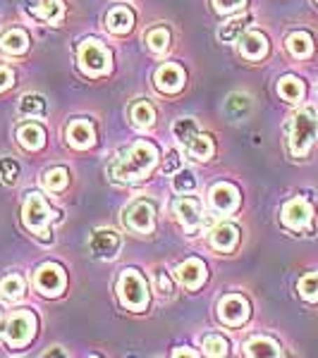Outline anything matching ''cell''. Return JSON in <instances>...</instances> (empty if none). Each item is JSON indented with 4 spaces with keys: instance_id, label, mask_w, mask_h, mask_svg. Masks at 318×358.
<instances>
[{
    "instance_id": "cell-10",
    "label": "cell",
    "mask_w": 318,
    "mask_h": 358,
    "mask_svg": "<svg viewBox=\"0 0 318 358\" xmlns=\"http://www.w3.org/2000/svg\"><path fill=\"white\" fill-rule=\"evenodd\" d=\"M89 248L96 258L113 261L120 251V234L115 232V229H96L89 239Z\"/></svg>"
},
{
    "instance_id": "cell-40",
    "label": "cell",
    "mask_w": 318,
    "mask_h": 358,
    "mask_svg": "<svg viewBox=\"0 0 318 358\" xmlns=\"http://www.w3.org/2000/svg\"><path fill=\"white\" fill-rule=\"evenodd\" d=\"M155 287H158V292L163 294V296H170L172 294V282L167 280V275L163 270H158V275H155Z\"/></svg>"
},
{
    "instance_id": "cell-21",
    "label": "cell",
    "mask_w": 318,
    "mask_h": 358,
    "mask_svg": "<svg viewBox=\"0 0 318 358\" xmlns=\"http://www.w3.org/2000/svg\"><path fill=\"white\" fill-rule=\"evenodd\" d=\"M244 354L258 356V358H263V356L275 358V356H280V346L268 337H251L249 342L244 344Z\"/></svg>"
},
{
    "instance_id": "cell-44",
    "label": "cell",
    "mask_w": 318,
    "mask_h": 358,
    "mask_svg": "<svg viewBox=\"0 0 318 358\" xmlns=\"http://www.w3.org/2000/svg\"><path fill=\"white\" fill-rule=\"evenodd\" d=\"M46 356H62V351H60V349H55V351H48Z\"/></svg>"
},
{
    "instance_id": "cell-41",
    "label": "cell",
    "mask_w": 318,
    "mask_h": 358,
    "mask_svg": "<svg viewBox=\"0 0 318 358\" xmlns=\"http://www.w3.org/2000/svg\"><path fill=\"white\" fill-rule=\"evenodd\" d=\"M180 170V155H177L175 151H170L165 155V163H163V172H167V175H170V172H177Z\"/></svg>"
},
{
    "instance_id": "cell-19",
    "label": "cell",
    "mask_w": 318,
    "mask_h": 358,
    "mask_svg": "<svg viewBox=\"0 0 318 358\" xmlns=\"http://www.w3.org/2000/svg\"><path fill=\"white\" fill-rule=\"evenodd\" d=\"M106 24L113 34H127L134 27V15H132V10L125 8V5H115L106 17Z\"/></svg>"
},
{
    "instance_id": "cell-29",
    "label": "cell",
    "mask_w": 318,
    "mask_h": 358,
    "mask_svg": "<svg viewBox=\"0 0 318 358\" xmlns=\"http://www.w3.org/2000/svg\"><path fill=\"white\" fill-rule=\"evenodd\" d=\"M67 182H69V172L65 167H50L43 175V187L48 192H62L67 187Z\"/></svg>"
},
{
    "instance_id": "cell-36",
    "label": "cell",
    "mask_w": 318,
    "mask_h": 358,
    "mask_svg": "<svg viewBox=\"0 0 318 358\" xmlns=\"http://www.w3.org/2000/svg\"><path fill=\"white\" fill-rule=\"evenodd\" d=\"M172 187L180 194H189L196 189V177L192 170H177V175L172 177Z\"/></svg>"
},
{
    "instance_id": "cell-32",
    "label": "cell",
    "mask_w": 318,
    "mask_h": 358,
    "mask_svg": "<svg viewBox=\"0 0 318 358\" xmlns=\"http://www.w3.org/2000/svg\"><path fill=\"white\" fill-rule=\"evenodd\" d=\"M247 24H249V17H237V20L228 22L225 27H221V31H218V38H221L223 43H233L235 38L242 36V31H244Z\"/></svg>"
},
{
    "instance_id": "cell-28",
    "label": "cell",
    "mask_w": 318,
    "mask_h": 358,
    "mask_svg": "<svg viewBox=\"0 0 318 358\" xmlns=\"http://www.w3.org/2000/svg\"><path fill=\"white\" fill-rule=\"evenodd\" d=\"M62 13H65V5H62V0H43L41 5H36V8H34V15L41 17V20H46V22H50V24L60 22Z\"/></svg>"
},
{
    "instance_id": "cell-37",
    "label": "cell",
    "mask_w": 318,
    "mask_h": 358,
    "mask_svg": "<svg viewBox=\"0 0 318 358\" xmlns=\"http://www.w3.org/2000/svg\"><path fill=\"white\" fill-rule=\"evenodd\" d=\"M225 108H228L230 115H235V117H242L247 110L251 108V101L249 96H242V94H235L228 98V103H225Z\"/></svg>"
},
{
    "instance_id": "cell-26",
    "label": "cell",
    "mask_w": 318,
    "mask_h": 358,
    "mask_svg": "<svg viewBox=\"0 0 318 358\" xmlns=\"http://www.w3.org/2000/svg\"><path fill=\"white\" fill-rule=\"evenodd\" d=\"M184 151H187L189 155H194L196 160H208L213 155V141L211 136L206 134H196L192 141L184 146Z\"/></svg>"
},
{
    "instance_id": "cell-3",
    "label": "cell",
    "mask_w": 318,
    "mask_h": 358,
    "mask_svg": "<svg viewBox=\"0 0 318 358\" xmlns=\"http://www.w3.org/2000/svg\"><path fill=\"white\" fill-rule=\"evenodd\" d=\"M22 217H25V224H27L29 232L41 236L46 244H48V241H50V227H48V224H50V220H53V210H50V206L46 203V199L41 194H36V192L27 194Z\"/></svg>"
},
{
    "instance_id": "cell-24",
    "label": "cell",
    "mask_w": 318,
    "mask_h": 358,
    "mask_svg": "<svg viewBox=\"0 0 318 358\" xmlns=\"http://www.w3.org/2000/svg\"><path fill=\"white\" fill-rule=\"evenodd\" d=\"M277 94H280L285 101H302L304 98V84L299 82L297 77H292V74H287V77L280 79V84H277Z\"/></svg>"
},
{
    "instance_id": "cell-38",
    "label": "cell",
    "mask_w": 318,
    "mask_h": 358,
    "mask_svg": "<svg viewBox=\"0 0 318 358\" xmlns=\"http://www.w3.org/2000/svg\"><path fill=\"white\" fill-rule=\"evenodd\" d=\"M0 177H3L5 184H15L17 177H20V165L13 158H0Z\"/></svg>"
},
{
    "instance_id": "cell-14",
    "label": "cell",
    "mask_w": 318,
    "mask_h": 358,
    "mask_svg": "<svg viewBox=\"0 0 318 358\" xmlns=\"http://www.w3.org/2000/svg\"><path fill=\"white\" fill-rule=\"evenodd\" d=\"M175 213H177V217L182 220V224L187 229H194L196 232V227L201 224V220H204V210H201V201L196 199V196H184V199H180L175 203Z\"/></svg>"
},
{
    "instance_id": "cell-2",
    "label": "cell",
    "mask_w": 318,
    "mask_h": 358,
    "mask_svg": "<svg viewBox=\"0 0 318 358\" xmlns=\"http://www.w3.org/2000/svg\"><path fill=\"white\" fill-rule=\"evenodd\" d=\"M287 138H290V151L294 155H306L311 143L318 138V110L314 108H304L292 117L287 127Z\"/></svg>"
},
{
    "instance_id": "cell-5",
    "label": "cell",
    "mask_w": 318,
    "mask_h": 358,
    "mask_svg": "<svg viewBox=\"0 0 318 358\" xmlns=\"http://www.w3.org/2000/svg\"><path fill=\"white\" fill-rule=\"evenodd\" d=\"M120 301H123L125 308L130 310H146L148 303V287L146 280L137 273V270H125L123 277H120Z\"/></svg>"
},
{
    "instance_id": "cell-25",
    "label": "cell",
    "mask_w": 318,
    "mask_h": 358,
    "mask_svg": "<svg viewBox=\"0 0 318 358\" xmlns=\"http://www.w3.org/2000/svg\"><path fill=\"white\" fill-rule=\"evenodd\" d=\"M0 296L8 299V301H17V299L25 296V280L20 275H8L0 282Z\"/></svg>"
},
{
    "instance_id": "cell-12",
    "label": "cell",
    "mask_w": 318,
    "mask_h": 358,
    "mask_svg": "<svg viewBox=\"0 0 318 358\" xmlns=\"http://www.w3.org/2000/svg\"><path fill=\"white\" fill-rule=\"evenodd\" d=\"M211 206L216 208L223 215H230L240 208V192H237L235 184L221 182L211 189Z\"/></svg>"
},
{
    "instance_id": "cell-23",
    "label": "cell",
    "mask_w": 318,
    "mask_h": 358,
    "mask_svg": "<svg viewBox=\"0 0 318 358\" xmlns=\"http://www.w3.org/2000/svg\"><path fill=\"white\" fill-rule=\"evenodd\" d=\"M287 48L294 57H309L311 50H314V41L306 31H294L287 36Z\"/></svg>"
},
{
    "instance_id": "cell-13",
    "label": "cell",
    "mask_w": 318,
    "mask_h": 358,
    "mask_svg": "<svg viewBox=\"0 0 318 358\" xmlns=\"http://www.w3.org/2000/svg\"><path fill=\"white\" fill-rule=\"evenodd\" d=\"M155 86H158L163 94H175L184 86V69L175 62H167L155 72Z\"/></svg>"
},
{
    "instance_id": "cell-34",
    "label": "cell",
    "mask_w": 318,
    "mask_h": 358,
    "mask_svg": "<svg viewBox=\"0 0 318 358\" xmlns=\"http://www.w3.org/2000/svg\"><path fill=\"white\" fill-rule=\"evenodd\" d=\"M297 289H299V296H302L304 301H318V273L304 275L302 280H299Z\"/></svg>"
},
{
    "instance_id": "cell-27",
    "label": "cell",
    "mask_w": 318,
    "mask_h": 358,
    "mask_svg": "<svg viewBox=\"0 0 318 358\" xmlns=\"http://www.w3.org/2000/svg\"><path fill=\"white\" fill-rule=\"evenodd\" d=\"M130 117L137 127H151L155 122V110L148 101H137L130 110Z\"/></svg>"
},
{
    "instance_id": "cell-6",
    "label": "cell",
    "mask_w": 318,
    "mask_h": 358,
    "mask_svg": "<svg viewBox=\"0 0 318 358\" xmlns=\"http://www.w3.org/2000/svg\"><path fill=\"white\" fill-rule=\"evenodd\" d=\"M34 332H36V317L29 310H17V313L10 317L8 330H5V337H8V344L13 349H22L32 342Z\"/></svg>"
},
{
    "instance_id": "cell-9",
    "label": "cell",
    "mask_w": 318,
    "mask_h": 358,
    "mask_svg": "<svg viewBox=\"0 0 318 358\" xmlns=\"http://www.w3.org/2000/svg\"><path fill=\"white\" fill-rule=\"evenodd\" d=\"M155 222V208L148 201H134L130 208L125 210V224L130 229H134L139 234H148L153 229Z\"/></svg>"
},
{
    "instance_id": "cell-8",
    "label": "cell",
    "mask_w": 318,
    "mask_h": 358,
    "mask_svg": "<svg viewBox=\"0 0 318 358\" xmlns=\"http://www.w3.org/2000/svg\"><path fill=\"white\" fill-rule=\"evenodd\" d=\"M218 317L230 327H240L249 317V301L240 294H228L218 303Z\"/></svg>"
},
{
    "instance_id": "cell-31",
    "label": "cell",
    "mask_w": 318,
    "mask_h": 358,
    "mask_svg": "<svg viewBox=\"0 0 318 358\" xmlns=\"http://www.w3.org/2000/svg\"><path fill=\"white\" fill-rule=\"evenodd\" d=\"M146 45L151 53H163V50L170 45V31L165 27H155L146 34Z\"/></svg>"
},
{
    "instance_id": "cell-33",
    "label": "cell",
    "mask_w": 318,
    "mask_h": 358,
    "mask_svg": "<svg viewBox=\"0 0 318 358\" xmlns=\"http://www.w3.org/2000/svg\"><path fill=\"white\" fill-rule=\"evenodd\" d=\"M204 354L206 356H228L230 344L221 334H206L204 337Z\"/></svg>"
},
{
    "instance_id": "cell-4",
    "label": "cell",
    "mask_w": 318,
    "mask_h": 358,
    "mask_svg": "<svg viewBox=\"0 0 318 358\" xmlns=\"http://www.w3.org/2000/svg\"><path fill=\"white\" fill-rule=\"evenodd\" d=\"M111 53L101 41L96 38H86V41L79 45V67H82L84 74L89 77H103V74L111 72Z\"/></svg>"
},
{
    "instance_id": "cell-15",
    "label": "cell",
    "mask_w": 318,
    "mask_h": 358,
    "mask_svg": "<svg viewBox=\"0 0 318 358\" xmlns=\"http://www.w3.org/2000/svg\"><path fill=\"white\" fill-rule=\"evenodd\" d=\"M206 265L204 261H199V258H189V261H184L180 268H177V277H180V282L187 289H199L201 285L206 282Z\"/></svg>"
},
{
    "instance_id": "cell-30",
    "label": "cell",
    "mask_w": 318,
    "mask_h": 358,
    "mask_svg": "<svg viewBox=\"0 0 318 358\" xmlns=\"http://www.w3.org/2000/svg\"><path fill=\"white\" fill-rule=\"evenodd\" d=\"M20 113L29 115V117H43L46 115V101L36 94H27L20 101Z\"/></svg>"
},
{
    "instance_id": "cell-20",
    "label": "cell",
    "mask_w": 318,
    "mask_h": 358,
    "mask_svg": "<svg viewBox=\"0 0 318 358\" xmlns=\"http://www.w3.org/2000/svg\"><path fill=\"white\" fill-rule=\"evenodd\" d=\"M0 48L10 55H22L29 48V36L25 29H10L3 38H0Z\"/></svg>"
},
{
    "instance_id": "cell-11",
    "label": "cell",
    "mask_w": 318,
    "mask_h": 358,
    "mask_svg": "<svg viewBox=\"0 0 318 358\" xmlns=\"http://www.w3.org/2000/svg\"><path fill=\"white\" fill-rule=\"evenodd\" d=\"M311 222V208L304 199H292L282 206V224L294 229V232H302L309 227Z\"/></svg>"
},
{
    "instance_id": "cell-17",
    "label": "cell",
    "mask_w": 318,
    "mask_h": 358,
    "mask_svg": "<svg viewBox=\"0 0 318 358\" xmlns=\"http://www.w3.org/2000/svg\"><path fill=\"white\" fill-rule=\"evenodd\" d=\"M240 50L247 60H261L268 53V38L261 31H247L240 36Z\"/></svg>"
},
{
    "instance_id": "cell-18",
    "label": "cell",
    "mask_w": 318,
    "mask_h": 358,
    "mask_svg": "<svg viewBox=\"0 0 318 358\" xmlns=\"http://www.w3.org/2000/svg\"><path fill=\"white\" fill-rule=\"evenodd\" d=\"M237 241H240V229L230 222L218 224V227L211 232V244L216 251H223V253L233 251V248L237 246Z\"/></svg>"
},
{
    "instance_id": "cell-7",
    "label": "cell",
    "mask_w": 318,
    "mask_h": 358,
    "mask_svg": "<svg viewBox=\"0 0 318 358\" xmlns=\"http://www.w3.org/2000/svg\"><path fill=\"white\" fill-rule=\"evenodd\" d=\"M34 285H36V289L41 292L43 296H60L67 285L65 270L55 263H43L41 268L36 270V275H34Z\"/></svg>"
},
{
    "instance_id": "cell-42",
    "label": "cell",
    "mask_w": 318,
    "mask_h": 358,
    "mask_svg": "<svg viewBox=\"0 0 318 358\" xmlns=\"http://www.w3.org/2000/svg\"><path fill=\"white\" fill-rule=\"evenodd\" d=\"M15 82V74H13V69H8V67H0V91H5V89H10Z\"/></svg>"
},
{
    "instance_id": "cell-16",
    "label": "cell",
    "mask_w": 318,
    "mask_h": 358,
    "mask_svg": "<svg viewBox=\"0 0 318 358\" xmlns=\"http://www.w3.org/2000/svg\"><path fill=\"white\" fill-rule=\"evenodd\" d=\"M67 141L74 148H89L96 141L94 124L89 120H72L67 127Z\"/></svg>"
},
{
    "instance_id": "cell-39",
    "label": "cell",
    "mask_w": 318,
    "mask_h": 358,
    "mask_svg": "<svg viewBox=\"0 0 318 358\" xmlns=\"http://www.w3.org/2000/svg\"><path fill=\"white\" fill-rule=\"evenodd\" d=\"M244 3L247 0H213L218 13H235V10H240Z\"/></svg>"
},
{
    "instance_id": "cell-22",
    "label": "cell",
    "mask_w": 318,
    "mask_h": 358,
    "mask_svg": "<svg viewBox=\"0 0 318 358\" xmlns=\"http://www.w3.org/2000/svg\"><path fill=\"white\" fill-rule=\"evenodd\" d=\"M17 138H20V143L25 148H29V151H36V148L43 146L46 134H43V129L39 124L27 122V124L20 127V131H17Z\"/></svg>"
},
{
    "instance_id": "cell-1",
    "label": "cell",
    "mask_w": 318,
    "mask_h": 358,
    "mask_svg": "<svg viewBox=\"0 0 318 358\" xmlns=\"http://www.w3.org/2000/svg\"><path fill=\"white\" fill-rule=\"evenodd\" d=\"M158 163V148L148 141H137L111 165V175L120 182H137L144 179Z\"/></svg>"
},
{
    "instance_id": "cell-43",
    "label": "cell",
    "mask_w": 318,
    "mask_h": 358,
    "mask_svg": "<svg viewBox=\"0 0 318 358\" xmlns=\"http://www.w3.org/2000/svg\"><path fill=\"white\" fill-rule=\"evenodd\" d=\"M175 356H199L196 351H175Z\"/></svg>"
},
{
    "instance_id": "cell-35",
    "label": "cell",
    "mask_w": 318,
    "mask_h": 358,
    "mask_svg": "<svg viewBox=\"0 0 318 358\" xmlns=\"http://www.w3.org/2000/svg\"><path fill=\"white\" fill-rule=\"evenodd\" d=\"M172 131H175V138L182 143V146H187V143L192 141L196 134H199V129H196V122H194V120H187V117L180 120Z\"/></svg>"
}]
</instances>
